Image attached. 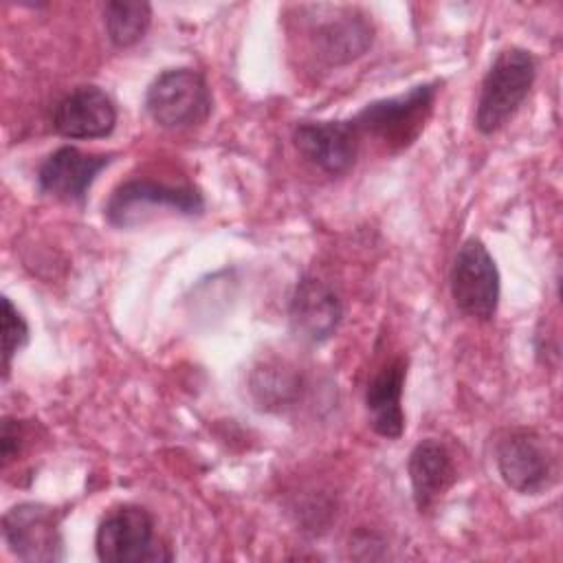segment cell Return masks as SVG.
<instances>
[{"instance_id": "cell-9", "label": "cell", "mask_w": 563, "mask_h": 563, "mask_svg": "<svg viewBox=\"0 0 563 563\" xmlns=\"http://www.w3.org/2000/svg\"><path fill=\"white\" fill-rule=\"evenodd\" d=\"M354 121H303L295 128L297 150L328 174L347 172L358 154Z\"/></svg>"}, {"instance_id": "cell-6", "label": "cell", "mask_w": 563, "mask_h": 563, "mask_svg": "<svg viewBox=\"0 0 563 563\" xmlns=\"http://www.w3.org/2000/svg\"><path fill=\"white\" fill-rule=\"evenodd\" d=\"M495 460L501 479L521 495H539L556 479V457L545 440L530 429H515L499 438Z\"/></svg>"}, {"instance_id": "cell-18", "label": "cell", "mask_w": 563, "mask_h": 563, "mask_svg": "<svg viewBox=\"0 0 563 563\" xmlns=\"http://www.w3.org/2000/svg\"><path fill=\"white\" fill-rule=\"evenodd\" d=\"M20 442H22V424L11 418H4L2 422V462L4 464L13 460V455L20 451Z\"/></svg>"}, {"instance_id": "cell-17", "label": "cell", "mask_w": 563, "mask_h": 563, "mask_svg": "<svg viewBox=\"0 0 563 563\" xmlns=\"http://www.w3.org/2000/svg\"><path fill=\"white\" fill-rule=\"evenodd\" d=\"M29 341V325L9 297H2V361L4 376L9 374V363L13 354Z\"/></svg>"}, {"instance_id": "cell-10", "label": "cell", "mask_w": 563, "mask_h": 563, "mask_svg": "<svg viewBox=\"0 0 563 563\" xmlns=\"http://www.w3.org/2000/svg\"><path fill=\"white\" fill-rule=\"evenodd\" d=\"M112 161L110 154L81 152L79 147L64 145L46 156L37 172V185L44 194L59 200L81 202L95 183L97 174Z\"/></svg>"}, {"instance_id": "cell-16", "label": "cell", "mask_w": 563, "mask_h": 563, "mask_svg": "<svg viewBox=\"0 0 563 563\" xmlns=\"http://www.w3.org/2000/svg\"><path fill=\"white\" fill-rule=\"evenodd\" d=\"M103 22L110 42L125 48L145 35L152 22V7L145 0H110L103 7Z\"/></svg>"}, {"instance_id": "cell-14", "label": "cell", "mask_w": 563, "mask_h": 563, "mask_svg": "<svg viewBox=\"0 0 563 563\" xmlns=\"http://www.w3.org/2000/svg\"><path fill=\"white\" fill-rule=\"evenodd\" d=\"M312 40L319 57L330 64H345L372 44V24L356 9H334L330 20L314 26Z\"/></svg>"}, {"instance_id": "cell-13", "label": "cell", "mask_w": 563, "mask_h": 563, "mask_svg": "<svg viewBox=\"0 0 563 563\" xmlns=\"http://www.w3.org/2000/svg\"><path fill=\"white\" fill-rule=\"evenodd\" d=\"M418 510H429L455 482V466L444 444L429 438L413 446L407 462Z\"/></svg>"}, {"instance_id": "cell-8", "label": "cell", "mask_w": 563, "mask_h": 563, "mask_svg": "<svg viewBox=\"0 0 563 563\" xmlns=\"http://www.w3.org/2000/svg\"><path fill=\"white\" fill-rule=\"evenodd\" d=\"M2 534L9 550L31 563L64 559L57 512L44 504H18L2 517Z\"/></svg>"}, {"instance_id": "cell-4", "label": "cell", "mask_w": 563, "mask_h": 563, "mask_svg": "<svg viewBox=\"0 0 563 563\" xmlns=\"http://www.w3.org/2000/svg\"><path fill=\"white\" fill-rule=\"evenodd\" d=\"M438 84H418L405 95L367 103L352 121L358 134H372L391 147L409 145L424 125Z\"/></svg>"}, {"instance_id": "cell-11", "label": "cell", "mask_w": 563, "mask_h": 563, "mask_svg": "<svg viewBox=\"0 0 563 563\" xmlns=\"http://www.w3.org/2000/svg\"><path fill=\"white\" fill-rule=\"evenodd\" d=\"M117 108L97 86H79L55 108L53 125L66 139H101L114 130Z\"/></svg>"}, {"instance_id": "cell-5", "label": "cell", "mask_w": 563, "mask_h": 563, "mask_svg": "<svg viewBox=\"0 0 563 563\" xmlns=\"http://www.w3.org/2000/svg\"><path fill=\"white\" fill-rule=\"evenodd\" d=\"M451 295L460 312L473 319H493L499 303V271L488 249L471 238L466 240L451 268Z\"/></svg>"}, {"instance_id": "cell-1", "label": "cell", "mask_w": 563, "mask_h": 563, "mask_svg": "<svg viewBox=\"0 0 563 563\" xmlns=\"http://www.w3.org/2000/svg\"><path fill=\"white\" fill-rule=\"evenodd\" d=\"M537 75V62L526 48H504L493 59L479 90L475 125L482 134H493L508 123L528 97Z\"/></svg>"}, {"instance_id": "cell-7", "label": "cell", "mask_w": 563, "mask_h": 563, "mask_svg": "<svg viewBox=\"0 0 563 563\" xmlns=\"http://www.w3.org/2000/svg\"><path fill=\"white\" fill-rule=\"evenodd\" d=\"M202 207V196L194 187H172L147 178H134L121 183L112 191L103 211L110 224L132 227L147 209H174L178 213L191 216L200 213Z\"/></svg>"}, {"instance_id": "cell-12", "label": "cell", "mask_w": 563, "mask_h": 563, "mask_svg": "<svg viewBox=\"0 0 563 563\" xmlns=\"http://www.w3.org/2000/svg\"><path fill=\"white\" fill-rule=\"evenodd\" d=\"M343 317L336 292L317 277H303L290 301V325L297 336L319 343L334 334Z\"/></svg>"}, {"instance_id": "cell-3", "label": "cell", "mask_w": 563, "mask_h": 563, "mask_svg": "<svg viewBox=\"0 0 563 563\" xmlns=\"http://www.w3.org/2000/svg\"><path fill=\"white\" fill-rule=\"evenodd\" d=\"M145 108L161 128L183 130L209 117L211 95L200 73L191 68H169L150 84Z\"/></svg>"}, {"instance_id": "cell-2", "label": "cell", "mask_w": 563, "mask_h": 563, "mask_svg": "<svg viewBox=\"0 0 563 563\" xmlns=\"http://www.w3.org/2000/svg\"><path fill=\"white\" fill-rule=\"evenodd\" d=\"M103 563H163L172 554L154 537V519L141 506H121L106 515L95 537Z\"/></svg>"}, {"instance_id": "cell-15", "label": "cell", "mask_w": 563, "mask_h": 563, "mask_svg": "<svg viewBox=\"0 0 563 563\" xmlns=\"http://www.w3.org/2000/svg\"><path fill=\"white\" fill-rule=\"evenodd\" d=\"M405 376V358H394L372 378L365 391V405L372 418V429L387 440L400 438L405 429V411L400 407Z\"/></svg>"}]
</instances>
